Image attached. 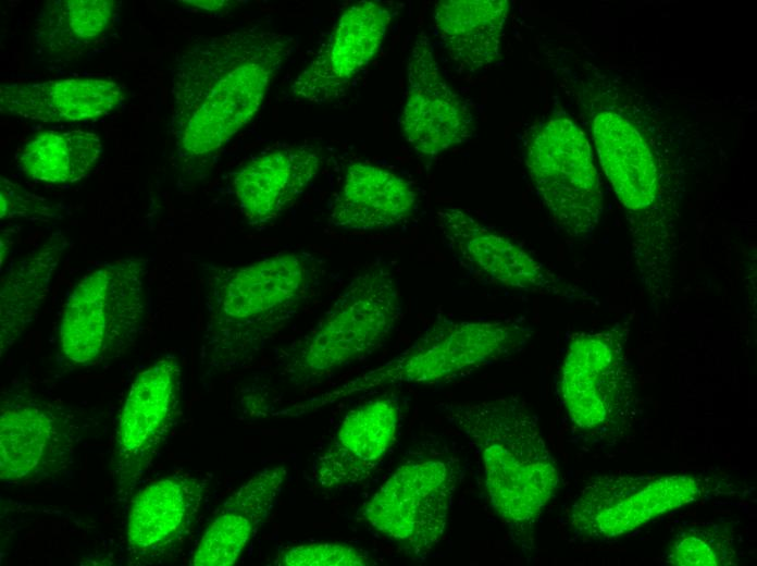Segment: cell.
Here are the masks:
<instances>
[{
	"label": "cell",
	"instance_id": "6da1fadb",
	"mask_svg": "<svg viewBox=\"0 0 757 566\" xmlns=\"http://www.w3.org/2000/svg\"><path fill=\"white\" fill-rule=\"evenodd\" d=\"M293 50V38L259 27L191 39L172 67L171 131L178 155H210L244 127Z\"/></svg>",
	"mask_w": 757,
	"mask_h": 566
},
{
	"label": "cell",
	"instance_id": "7a4b0ae2",
	"mask_svg": "<svg viewBox=\"0 0 757 566\" xmlns=\"http://www.w3.org/2000/svg\"><path fill=\"white\" fill-rule=\"evenodd\" d=\"M323 261L306 251L245 266H204L200 362L210 378L250 365L310 298Z\"/></svg>",
	"mask_w": 757,
	"mask_h": 566
},
{
	"label": "cell",
	"instance_id": "3957f363",
	"mask_svg": "<svg viewBox=\"0 0 757 566\" xmlns=\"http://www.w3.org/2000/svg\"><path fill=\"white\" fill-rule=\"evenodd\" d=\"M439 408L480 454L493 509L511 538L531 550L536 522L559 483L536 416L514 395Z\"/></svg>",
	"mask_w": 757,
	"mask_h": 566
},
{
	"label": "cell",
	"instance_id": "277c9868",
	"mask_svg": "<svg viewBox=\"0 0 757 566\" xmlns=\"http://www.w3.org/2000/svg\"><path fill=\"white\" fill-rule=\"evenodd\" d=\"M532 334L531 327L512 320L454 321L442 318L384 365L277 414L300 417L380 387L455 380L520 352Z\"/></svg>",
	"mask_w": 757,
	"mask_h": 566
},
{
	"label": "cell",
	"instance_id": "5b68a950",
	"mask_svg": "<svg viewBox=\"0 0 757 566\" xmlns=\"http://www.w3.org/2000/svg\"><path fill=\"white\" fill-rule=\"evenodd\" d=\"M401 310L396 280L386 267L361 271L307 333L280 349L275 358L280 376L296 386L324 382L378 349Z\"/></svg>",
	"mask_w": 757,
	"mask_h": 566
},
{
	"label": "cell",
	"instance_id": "8992f818",
	"mask_svg": "<svg viewBox=\"0 0 757 566\" xmlns=\"http://www.w3.org/2000/svg\"><path fill=\"white\" fill-rule=\"evenodd\" d=\"M148 259L104 263L72 290L59 325V352L73 368L109 364L136 344L146 313Z\"/></svg>",
	"mask_w": 757,
	"mask_h": 566
},
{
	"label": "cell",
	"instance_id": "52a82bcc",
	"mask_svg": "<svg viewBox=\"0 0 757 566\" xmlns=\"http://www.w3.org/2000/svg\"><path fill=\"white\" fill-rule=\"evenodd\" d=\"M593 134L601 167L619 200L631 221L641 223L634 236L636 263L644 250L648 224L642 281L656 298L665 299L670 293L671 247L657 226L661 185L653 152L635 126L617 112L597 113Z\"/></svg>",
	"mask_w": 757,
	"mask_h": 566
},
{
	"label": "cell",
	"instance_id": "ba28073f",
	"mask_svg": "<svg viewBox=\"0 0 757 566\" xmlns=\"http://www.w3.org/2000/svg\"><path fill=\"white\" fill-rule=\"evenodd\" d=\"M461 467L452 456L399 466L361 508V517L409 557L425 558L443 539Z\"/></svg>",
	"mask_w": 757,
	"mask_h": 566
},
{
	"label": "cell",
	"instance_id": "9c48e42d",
	"mask_svg": "<svg viewBox=\"0 0 757 566\" xmlns=\"http://www.w3.org/2000/svg\"><path fill=\"white\" fill-rule=\"evenodd\" d=\"M624 341L618 330L578 335L561 366L559 391L570 419L601 442L621 436L635 415Z\"/></svg>",
	"mask_w": 757,
	"mask_h": 566
},
{
	"label": "cell",
	"instance_id": "30bf717a",
	"mask_svg": "<svg viewBox=\"0 0 757 566\" xmlns=\"http://www.w3.org/2000/svg\"><path fill=\"white\" fill-rule=\"evenodd\" d=\"M525 164L538 197L555 223L574 238L587 237L603 211V195L584 133L557 116L531 136Z\"/></svg>",
	"mask_w": 757,
	"mask_h": 566
},
{
	"label": "cell",
	"instance_id": "8fae6325",
	"mask_svg": "<svg viewBox=\"0 0 757 566\" xmlns=\"http://www.w3.org/2000/svg\"><path fill=\"white\" fill-rule=\"evenodd\" d=\"M83 423L73 408L10 391L0 405V477L5 482H37L61 477L74 463Z\"/></svg>",
	"mask_w": 757,
	"mask_h": 566
},
{
	"label": "cell",
	"instance_id": "7c38bea8",
	"mask_svg": "<svg viewBox=\"0 0 757 566\" xmlns=\"http://www.w3.org/2000/svg\"><path fill=\"white\" fill-rule=\"evenodd\" d=\"M711 485L709 479L688 473L598 477L573 503L570 522L588 539L617 538L700 500Z\"/></svg>",
	"mask_w": 757,
	"mask_h": 566
},
{
	"label": "cell",
	"instance_id": "4fadbf2b",
	"mask_svg": "<svg viewBox=\"0 0 757 566\" xmlns=\"http://www.w3.org/2000/svg\"><path fill=\"white\" fill-rule=\"evenodd\" d=\"M182 396V371L165 355L140 371L123 404L115 435L111 472L120 500L132 495L170 435Z\"/></svg>",
	"mask_w": 757,
	"mask_h": 566
},
{
	"label": "cell",
	"instance_id": "5bb4252c",
	"mask_svg": "<svg viewBox=\"0 0 757 566\" xmlns=\"http://www.w3.org/2000/svg\"><path fill=\"white\" fill-rule=\"evenodd\" d=\"M407 71V98L399 121L406 140L424 157L468 142L475 131L473 114L443 77L423 32L412 48Z\"/></svg>",
	"mask_w": 757,
	"mask_h": 566
},
{
	"label": "cell",
	"instance_id": "9a60e30c",
	"mask_svg": "<svg viewBox=\"0 0 757 566\" xmlns=\"http://www.w3.org/2000/svg\"><path fill=\"white\" fill-rule=\"evenodd\" d=\"M437 221L444 244L472 271L508 287L584 298V291L466 211L443 208L437 212Z\"/></svg>",
	"mask_w": 757,
	"mask_h": 566
},
{
	"label": "cell",
	"instance_id": "2e32d148",
	"mask_svg": "<svg viewBox=\"0 0 757 566\" xmlns=\"http://www.w3.org/2000/svg\"><path fill=\"white\" fill-rule=\"evenodd\" d=\"M401 408L396 395L371 398L340 421L311 466L312 481L323 490H344L369 479L393 446Z\"/></svg>",
	"mask_w": 757,
	"mask_h": 566
},
{
	"label": "cell",
	"instance_id": "e0dca14e",
	"mask_svg": "<svg viewBox=\"0 0 757 566\" xmlns=\"http://www.w3.org/2000/svg\"><path fill=\"white\" fill-rule=\"evenodd\" d=\"M207 488L202 477L175 473L139 491L127 516L131 555L152 563L173 554L190 533Z\"/></svg>",
	"mask_w": 757,
	"mask_h": 566
},
{
	"label": "cell",
	"instance_id": "ac0fdd59",
	"mask_svg": "<svg viewBox=\"0 0 757 566\" xmlns=\"http://www.w3.org/2000/svg\"><path fill=\"white\" fill-rule=\"evenodd\" d=\"M392 11L383 3L358 2L343 12L325 47L293 85L295 95L330 101L380 48Z\"/></svg>",
	"mask_w": 757,
	"mask_h": 566
},
{
	"label": "cell",
	"instance_id": "d6986e66",
	"mask_svg": "<svg viewBox=\"0 0 757 566\" xmlns=\"http://www.w3.org/2000/svg\"><path fill=\"white\" fill-rule=\"evenodd\" d=\"M322 158L310 145L276 149L255 157L236 172L233 186L251 225L277 218L317 176Z\"/></svg>",
	"mask_w": 757,
	"mask_h": 566
},
{
	"label": "cell",
	"instance_id": "ffe728a7",
	"mask_svg": "<svg viewBox=\"0 0 757 566\" xmlns=\"http://www.w3.org/2000/svg\"><path fill=\"white\" fill-rule=\"evenodd\" d=\"M286 475L283 465L266 467L235 490L207 527L189 564H235L275 506Z\"/></svg>",
	"mask_w": 757,
	"mask_h": 566
},
{
	"label": "cell",
	"instance_id": "44dd1931",
	"mask_svg": "<svg viewBox=\"0 0 757 566\" xmlns=\"http://www.w3.org/2000/svg\"><path fill=\"white\" fill-rule=\"evenodd\" d=\"M125 98L107 78H67L0 86L2 113L46 123L78 122L109 114Z\"/></svg>",
	"mask_w": 757,
	"mask_h": 566
},
{
	"label": "cell",
	"instance_id": "7402d4cb",
	"mask_svg": "<svg viewBox=\"0 0 757 566\" xmlns=\"http://www.w3.org/2000/svg\"><path fill=\"white\" fill-rule=\"evenodd\" d=\"M417 195L410 184L380 167L355 163L345 175L330 216L344 230H385L412 216Z\"/></svg>",
	"mask_w": 757,
	"mask_h": 566
},
{
	"label": "cell",
	"instance_id": "603a6c76",
	"mask_svg": "<svg viewBox=\"0 0 757 566\" xmlns=\"http://www.w3.org/2000/svg\"><path fill=\"white\" fill-rule=\"evenodd\" d=\"M508 7L506 0L436 2V29L448 53L463 71L475 72L499 59Z\"/></svg>",
	"mask_w": 757,
	"mask_h": 566
},
{
	"label": "cell",
	"instance_id": "cb8c5ba5",
	"mask_svg": "<svg viewBox=\"0 0 757 566\" xmlns=\"http://www.w3.org/2000/svg\"><path fill=\"white\" fill-rule=\"evenodd\" d=\"M67 239L52 234L36 250L9 267L0 284V352L5 354L32 323L44 303Z\"/></svg>",
	"mask_w": 757,
	"mask_h": 566
},
{
	"label": "cell",
	"instance_id": "d4e9b609",
	"mask_svg": "<svg viewBox=\"0 0 757 566\" xmlns=\"http://www.w3.org/2000/svg\"><path fill=\"white\" fill-rule=\"evenodd\" d=\"M116 9L113 0L47 1L35 21V48L50 62L77 59L109 30Z\"/></svg>",
	"mask_w": 757,
	"mask_h": 566
},
{
	"label": "cell",
	"instance_id": "484cf974",
	"mask_svg": "<svg viewBox=\"0 0 757 566\" xmlns=\"http://www.w3.org/2000/svg\"><path fill=\"white\" fill-rule=\"evenodd\" d=\"M101 152L100 138L91 132L49 131L24 145L17 165L36 181L74 183L89 174Z\"/></svg>",
	"mask_w": 757,
	"mask_h": 566
},
{
	"label": "cell",
	"instance_id": "4316f807",
	"mask_svg": "<svg viewBox=\"0 0 757 566\" xmlns=\"http://www.w3.org/2000/svg\"><path fill=\"white\" fill-rule=\"evenodd\" d=\"M733 534L719 525H700L681 531L671 544L666 563L679 566L734 565Z\"/></svg>",
	"mask_w": 757,
	"mask_h": 566
},
{
	"label": "cell",
	"instance_id": "83f0119b",
	"mask_svg": "<svg viewBox=\"0 0 757 566\" xmlns=\"http://www.w3.org/2000/svg\"><path fill=\"white\" fill-rule=\"evenodd\" d=\"M281 566H365L374 564L360 549L345 543L312 542L289 546L274 559Z\"/></svg>",
	"mask_w": 757,
	"mask_h": 566
},
{
	"label": "cell",
	"instance_id": "f1b7e54d",
	"mask_svg": "<svg viewBox=\"0 0 757 566\" xmlns=\"http://www.w3.org/2000/svg\"><path fill=\"white\" fill-rule=\"evenodd\" d=\"M64 207L34 194L7 177L0 179V218H22L34 222H49L63 218Z\"/></svg>",
	"mask_w": 757,
	"mask_h": 566
},
{
	"label": "cell",
	"instance_id": "f546056e",
	"mask_svg": "<svg viewBox=\"0 0 757 566\" xmlns=\"http://www.w3.org/2000/svg\"><path fill=\"white\" fill-rule=\"evenodd\" d=\"M181 2H182V3L190 4V5H194V7H197V8H201V9H207V10H219V9H221V8L225 7V5H227V3H229L228 1H223V0H216V1H215V0H214V1H181Z\"/></svg>",
	"mask_w": 757,
	"mask_h": 566
}]
</instances>
